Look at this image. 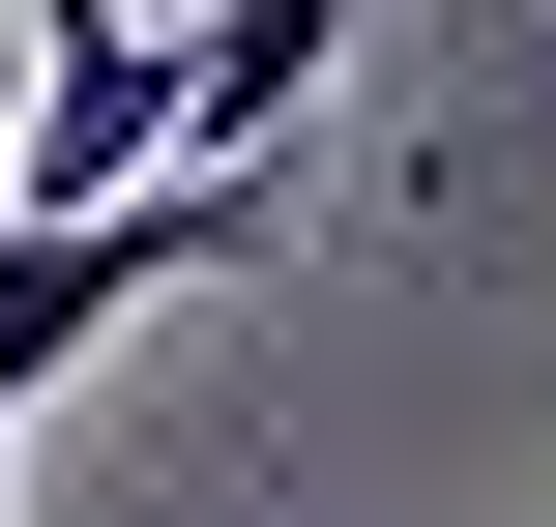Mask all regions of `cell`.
I'll list each match as a JSON object with an SVG mask.
<instances>
[{
	"mask_svg": "<svg viewBox=\"0 0 556 527\" xmlns=\"http://www.w3.org/2000/svg\"><path fill=\"white\" fill-rule=\"evenodd\" d=\"M117 176H205V29H147V0H29L0 205H117Z\"/></svg>",
	"mask_w": 556,
	"mask_h": 527,
	"instance_id": "7a4b0ae2",
	"label": "cell"
},
{
	"mask_svg": "<svg viewBox=\"0 0 556 527\" xmlns=\"http://www.w3.org/2000/svg\"><path fill=\"white\" fill-rule=\"evenodd\" d=\"M264 235H293V147H205V176H117V205H0V411H59L147 293H205Z\"/></svg>",
	"mask_w": 556,
	"mask_h": 527,
	"instance_id": "6da1fadb",
	"label": "cell"
},
{
	"mask_svg": "<svg viewBox=\"0 0 556 527\" xmlns=\"http://www.w3.org/2000/svg\"><path fill=\"white\" fill-rule=\"evenodd\" d=\"M0 527H29V411H0Z\"/></svg>",
	"mask_w": 556,
	"mask_h": 527,
	"instance_id": "3957f363",
	"label": "cell"
}]
</instances>
